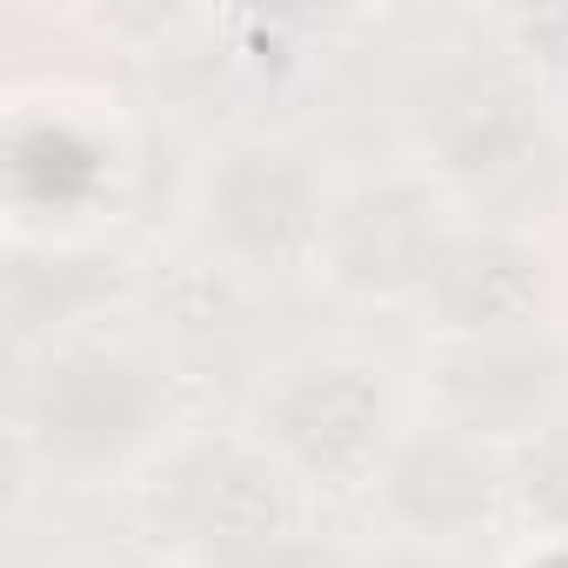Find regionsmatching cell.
<instances>
[{"label":"cell","mask_w":568,"mask_h":568,"mask_svg":"<svg viewBox=\"0 0 568 568\" xmlns=\"http://www.w3.org/2000/svg\"><path fill=\"white\" fill-rule=\"evenodd\" d=\"M462 221L468 207L408 161H388L375 174H342V194L315 254V281L342 308L415 322Z\"/></svg>","instance_id":"6"},{"label":"cell","mask_w":568,"mask_h":568,"mask_svg":"<svg viewBox=\"0 0 568 568\" xmlns=\"http://www.w3.org/2000/svg\"><path fill=\"white\" fill-rule=\"evenodd\" d=\"M355 568H495V555H468V548H415V541H382L355 548Z\"/></svg>","instance_id":"13"},{"label":"cell","mask_w":568,"mask_h":568,"mask_svg":"<svg viewBox=\"0 0 568 568\" xmlns=\"http://www.w3.org/2000/svg\"><path fill=\"white\" fill-rule=\"evenodd\" d=\"M41 568H128V561H114V555H54Z\"/></svg>","instance_id":"15"},{"label":"cell","mask_w":568,"mask_h":568,"mask_svg":"<svg viewBox=\"0 0 568 568\" xmlns=\"http://www.w3.org/2000/svg\"><path fill=\"white\" fill-rule=\"evenodd\" d=\"M508 515H515L521 541L568 548V422H555L521 455H508Z\"/></svg>","instance_id":"11"},{"label":"cell","mask_w":568,"mask_h":568,"mask_svg":"<svg viewBox=\"0 0 568 568\" xmlns=\"http://www.w3.org/2000/svg\"><path fill=\"white\" fill-rule=\"evenodd\" d=\"M241 422L308 495H368L375 468L415 422V382L375 348L308 342L261 368Z\"/></svg>","instance_id":"3"},{"label":"cell","mask_w":568,"mask_h":568,"mask_svg":"<svg viewBox=\"0 0 568 568\" xmlns=\"http://www.w3.org/2000/svg\"><path fill=\"white\" fill-rule=\"evenodd\" d=\"M368 515L382 541H415V548H468L495 555L508 515V455L481 448L475 435L435 422L415 408L402 442L368 481Z\"/></svg>","instance_id":"8"},{"label":"cell","mask_w":568,"mask_h":568,"mask_svg":"<svg viewBox=\"0 0 568 568\" xmlns=\"http://www.w3.org/2000/svg\"><path fill=\"white\" fill-rule=\"evenodd\" d=\"M342 194V168L295 128L241 121L207 134L174 187L181 241L234 281L315 274L328 214Z\"/></svg>","instance_id":"2"},{"label":"cell","mask_w":568,"mask_h":568,"mask_svg":"<svg viewBox=\"0 0 568 568\" xmlns=\"http://www.w3.org/2000/svg\"><path fill=\"white\" fill-rule=\"evenodd\" d=\"M548 148V94L515 54H442L402 94V161L448 187L462 207L468 194H495L521 181Z\"/></svg>","instance_id":"5"},{"label":"cell","mask_w":568,"mask_h":568,"mask_svg":"<svg viewBox=\"0 0 568 568\" xmlns=\"http://www.w3.org/2000/svg\"><path fill=\"white\" fill-rule=\"evenodd\" d=\"M128 141L74 88L8 101V234L14 241H94V214L114 207Z\"/></svg>","instance_id":"7"},{"label":"cell","mask_w":568,"mask_h":568,"mask_svg":"<svg viewBox=\"0 0 568 568\" xmlns=\"http://www.w3.org/2000/svg\"><path fill=\"white\" fill-rule=\"evenodd\" d=\"M415 408L495 455H521L535 435L568 422V322L481 342H428Z\"/></svg>","instance_id":"9"},{"label":"cell","mask_w":568,"mask_h":568,"mask_svg":"<svg viewBox=\"0 0 568 568\" xmlns=\"http://www.w3.org/2000/svg\"><path fill=\"white\" fill-rule=\"evenodd\" d=\"M515 568H568V548H561V541H528V548L515 555Z\"/></svg>","instance_id":"14"},{"label":"cell","mask_w":568,"mask_h":568,"mask_svg":"<svg viewBox=\"0 0 568 568\" xmlns=\"http://www.w3.org/2000/svg\"><path fill=\"white\" fill-rule=\"evenodd\" d=\"M134 521L161 548L168 568L214 561L227 548H247L261 535H281L308 521V488L281 468L247 422H194L141 481H134Z\"/></svg>","instance_id":"4"},{"label":"cell","mask_w":568,"mask_h":568,"mask_svg":"<svg viewBox=\"0 0 568 568\" xmlns=\"http://www.w3.org/2000/svg\"><path fill=\"white\" fill-rule=\"evenodd\" d=\"M194 568H355V548H342L335 535H322L315 521H295L281 535H261L247 548H227L214 561H194Z\"/></svg>","instance_id":"12"},{"label":"cell","mask_w":568,"mask_h":568,"mask_svg":"<svg viewBox=\"0 0 568 568\" xmlns=\"http://www.w3.org/2000/svg\"><path fill=\"white\" fill-rule=\"evenodd\" d=\"M561 308H568L561 254L528 227L468 214L415 308V328L428 342H481V335L555 328Z\"/></svg>","instance_id":"10"},{"label":"cell","mask_w":568,"mask_h":568,"mask_svg":"<svg viewBox=\"0 0 568 568\" xmlns=\"http://www.w3.org/2000/svg\"><path fill=\"white\" fill-rule=\"evenodd\" d=\"M14 455L74 495H134V481L194 428L174 355L101 315L14 348Z\"/></svg>","instance_id":"1"}]
</instances>
